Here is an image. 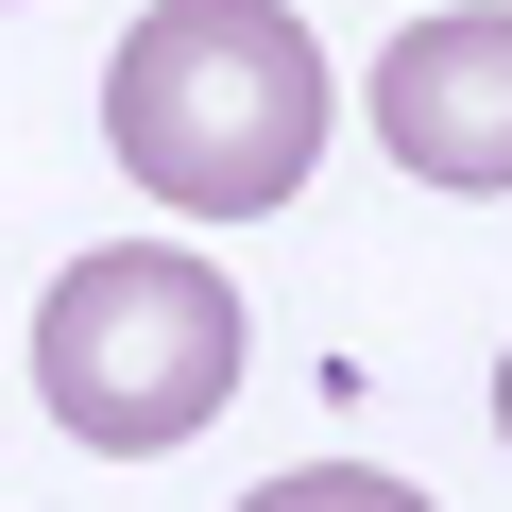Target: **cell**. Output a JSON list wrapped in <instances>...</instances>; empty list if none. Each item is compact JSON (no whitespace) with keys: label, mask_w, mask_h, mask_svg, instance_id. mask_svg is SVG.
Instances as JSON below:
<instances>
[{"label":"cell","mask_w":512,"mask_h":512,"mask_svg":"<svg viewBox=\"0 0 512 512\" xmlns=\"http://www.w3.org/2000/svg\"><path fill=\"white\" fill-rule=\"evenodd\" d=\"M239 512H427L410 478H376V461H291V478H256Z\"/></svg>","instance_id":"277c9868"},{"label":"cell","mask_w":512,"mask_h":512,"mask_svg":"<svg viewBox=\"0 0 512 512\" xmlns=\"http://www.w3.org/2000/svg\"><path fill=\"white\" fill-rule=\"evenodd\" d=\"M495 444H512V359H495Z\"/></svg>","instance_id":"5b68a950"},{"label":"cell","mask_w":512,"mask_h":512,"mask_svg":"<svg viewBox=\"0 0 512 512\" xmlns=\"http://www.w3.org/2000/svg\"><path fill=\"white\" fill-rule=\"evenodd\" d=\"M35 393H52L69 444L154 461V444H188L239 393V291L205 274V256H171V239H103L35 308Z\"/></svg>","instance_id":"7a4b0ae2"},{"label":"cell","mask_w":512,"mask_h":512,"mask_svg":"<svg viewBox=\"0 0 512 512\" xmlns=\"http://www.w3.org/2000/svg\"><path fill=\"white\" fill-rule=\"evenodd\" d=\"M376 137H393V171H427L461 205L512 188V0H427L376 52Z\"/></svg>","instance_id":"3957f363"},{"label":"cell","mask_w":512,"mask_h":512,"mask_svg":"<svg viewBox=\"0 0 512 512\" xmlns=\"http://www.w3.org/2000/svg\"><path fill=\"white\" fill-rule=\"evenodd\" d=\"M325 120H342V86L291 0H154L103 69V154L188 222H274L308 188Z\"/></svg>","instance_id":"6da1fadb"}]
</instances>
